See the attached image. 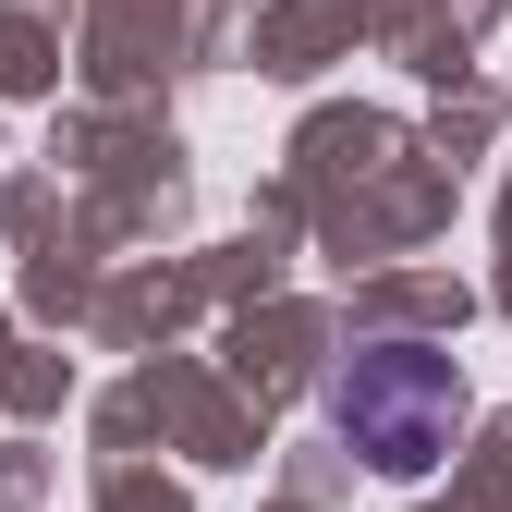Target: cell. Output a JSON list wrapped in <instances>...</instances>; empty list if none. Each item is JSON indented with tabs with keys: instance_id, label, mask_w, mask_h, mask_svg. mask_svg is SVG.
Here are the masks:
<instances>
[{
	"instance_id": "obj_1",
	"label": "cell",
	"mask_w": 512,
	"mask_h": 512,
	"mask_svg": "<svg viewBox=\"0 0 512 512\" xmlns=\"http://www.w3.org/2000/svg\"><path fill=\"white\" fill-rule=\"evenodd\" d=\"M330 427L354 439L378 476H427L464 439V366L439 354V342H366L330 378Z\"/></svg>"
}]
</instances>
